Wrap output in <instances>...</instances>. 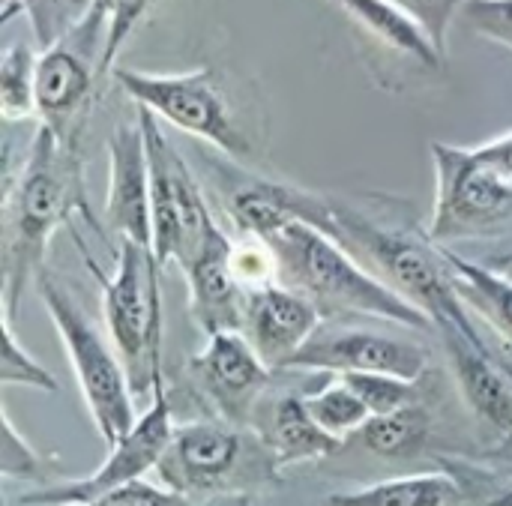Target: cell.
<instances>
[{
  "label": "cell",
  "mask_w": 512,
  "mask_h": 506,
  "mask_svg": "<svg viewBox=\"0 0 512 506\" xmlns=\"http://www.w3.org/2000/svg\"><path fill=\"white\" fill-rule=\"evenodd\" d=\"M84 216L105 240L96 222L87 186L81 147L57 141L45 126H36L18 168H3V222H0V291L3 315L15 318L24 288L45 270L48 246L57 228Z\"/></svg>",
  "instance_id": "6da1fadb"
},
{
  "label": "cell",
  "mask_w": 512,
  "mask_h": 506,
  "mask_svg": "<svg viewBox=\"0 0 512 506\" xmlns=\"http://www.w3.org/2000/svg\"><path fill=\"white\" fill-rule=\"evenodd\" d=\"M315 228L342 243L378 279H384L423 315H429L435 330H480L474 321L477 315L465 306V300L456 291L444 249L417 222H381L378 216L363 213L345 198L321 195Z\"/></svg>",
  "instance_id": "7a4b0ae2"
},
{
  "label": "cell",
  "mask_w": 512,
  "mask_h": 506,
  "mask_svg": "<svg viewBox=\"0 0 512 506\" xmlns=\"http://www.w3.org/2000/svg\"><path fill=\"white\" fill-rule=\"evenodd\" d=\"M279 261V282L306 294L324 318L369 315L408 330H435L429 315L378 279L342 243L300 219L264 237Z\"/></svg>",
  "instance_id": "3957f363"
},
{
  "label": "cell",
  "mask_w": 512,
  "mask_h": 506,
  "mask_svg": "<svg viewBox=\"0 0 512 506\" xmlns=\"http://www.w3.org/2000/svg\"><path fill=\"white\" fill-rule=\"evenodd\" d=\"M162 486L204 501L231 492H261L279 486V465L252 426L219 417L174 426V435L156 465Z\"/></svg>",
  "instance_id": "277c9868"
},
{
  "label": "cell",
  "mask_w": 512,
  "mask_h": 506,
  "mask_svg": "<svg viewBox=\"0 0 512 506\" xmlns=\"http://www.w3.org/2000/svg\"><path fill=\"white\" fill-rule=\"evenodd\" d=\"M81 258L93 279L102 285V318L111 336V345L117 348L132 393L135 396H153V387L165 378L162 372V291H159V273L162 267L153 258L150 246L132 243L120 237V249L114 252L117 267L114 276H105L102 267L90 258L84 240L75 234Z\"/></svg>",
  "instance_id": "5b68a950"
},
{
  "label": "cell",
  "mask_w": 512,
  "mask_h": 506,
  "mask_svg": "<svg viewBox=\"0 0 512 506\" xmlns=\"http://www.w3.org/2000/svg\"><path fill=\"white\" fill-rule=\"evenodd\" d=\"M33 288L51 324L57 327V336L63 342V351L78 378V390L84 396V405L102 444L114 447L138 423L132 405L135 393L117 348L105 342V336L93 327L84 306L72 297V291L63 282H57L48 273V267L36 276Z\"/></svg>",
  "instance_id": "8992f818"
},
{
  "label": "cell",
  "mask_w": 512,
  "mask_h": 506,
  "mask_svg": "<svg viewBox=\"0 0 512 506\" xmlns=\"http://www.w3.org/2000/svg\"><path fill=\"white\" fill-rule=\"evenodd\" d=\"M114 81L156 120L207 141L231 159H252L255 141L234 108V99L222 81V72L201 66L192 72H138L114 66Z\"/></svg>",
  "instance_id": "52a82bcc"
},
{
  "label": "cell",
  "mask_w": 512,
  "mask_h": 506,
  "mask_svg": "<svg viewBox=\"0 0 512 506\" xmlns=\"http://www.w3.org/2000/svg\"><path fill=\"white\" fill-rule=\"evenodd\" d=\"M150 156V216H153V258L159 267H189L207 243L222 231L210 204L177 147L162 132L159 120L138 108Z\"/></svg>",
  "instance_id": "ba28073f"
},
{
  "label": "cell",
  "mask_w": 512,
  "mask_h": 506,
  "mask_svg": "<svg viewBox=\"0 0 512 506\" xmlns=\"http://www.w3.org/2000/svg\"><path fill=\"white\" fill-rule=\"evenodd\" d=\"M435 213L429 237L438 246L512 234V180L489 168L474 147L432 144Z\"/></svg>",
  "instance_id": "9c48e42d"
},
{
  "label": "cell",
  "mask_w": 512,
  "mask_h": 506,
  "mask_svg": "<svg viewBox=\"0 0 512 506\" xmlns=\"http://www.w3.org/2000/svg\"><path fill=\"white\" fill-rule=\"evenodd\" d=\"M108 21L93 6L54 45L39 51L36 63V117L57 141L81 147L93 114L102 75Z\"/></svg>",
  "instance_id": "30bf717a"
},
{
  "label": "cell",
  "mask_w": 512,
  "mask_h": 506,
  "mask_svg": "<svg viewBox=\"0 0 512 506\" xmlns=\"http://www.w3.org/2000/svg\"><path fill=\"white\" fill-rule=\"evenodd\" d=\"M174 435V420H171V399L165 390V378L153 387L150 408L138 423L114 444L108 447V459L102 462L99 471L81 480H66V483H48L24 492L18 498L21 506H90L99 498L111 495L120 486H129L141 480L147 471H156L168 441Z\"/></svg>",
  "instance_id": "8fae6325"
},
{
  "label": "cell",
  "mask_w": 512,
  "mask_h": 506,
  "mask_svg": "<svg viewBox=\"0 0 512 506\" xmlns=\"http://www.w3.org/2000/svg\"><path fill=\"white\" fill-rule=\"evenodd\" d=\"M189 387L213 411V417L249 426L255 405L270 387L273 369L255 354L240 330L207 336L204 348L186 363Z\"/></svg>",
  "instance_id": "7c38bea8"
},
{
  "label": "cell",
  "mask_w": 512,
  "mask_h": 506,
  "mask_svg": "<svg viewBox=\"0 0 512 506\" xmlns=\"http://www.w3.org/2000/svg\"><path fill=\"white\" fill-rule=\"evenodd\" d=\"M288 372H381L420 381L429 375V354L417 342L372 330H318L288 363Z\"/></svg>",
  "instance_id": "4fadbf2b"
},
{
  "label": "cell",
  "mask_w": 512,
  "mask_h": 506,
  "mask_svg": "<svg viewBox=\"0 0 512 506\" xmlns=\"http://www.w3.org/2000/svg\"><path fill=\"white\" fill-rule=\"evenodd\" d=\"M321 309L285 282H270L246 291L243 327L255 354L267 369H288L294 354L321 330Z\"/></svg>",
  "instance_id": "5bb4252c"
},
{
  "label": "cell",
  "mask_w": 512,
  "mask_h": 506,
  "mask_svg": "<svg viewBox=\"0 0 512 506\" xmlns=\"http://www.w3.org/2000/svg\"><path fill=\"white\" fill-rule=\"evenodd\" d=\"M456 387L471 414L501 438L512 435V360H501L486 339L462 327L438 330Z\"/></svg>",
  "instance_id": "9a60e30c"
},
{
  "label": "cell",
  "mask_w": 512,
  "mask_h": 506,
  "mask_svg": "<svg viewBox=\"0 0 512 506\" xmlns=\"http://www.w3.org/2000/svg\"><path fill=\"white\" fill-rule=\"evenodd\" d=\"M105 225L132 243L153 246L150 156L141 120L117 123L108 135V198Z\"/></svg>",
  "instance_id": "2e32d148"
},
{
  "label": "cell",
  "mask_w": 512,
  "mask_h": 506,
  "mask_svg": "<svg viewBox=\"0 0 512 506\" xmlns=\"http://www.w3.org/2000/svg\"><path fill=\"white\" fill-rule=\"evenodd\" d=\"M231 252L234 243L225 237V231H219L207 249L189 267H183L189 288V318L204 336L243 327L246 288L234 273Z\"/></svg>",
  "instance_id": "e0dca14e"
},
{
  "label": "cell",
  "mask_w": 512,
  "mask_h": 506,
  "mask_svg": "<svg viewBox=\"0 0 512 506\" xmlns=\"http://www.w3.org/2000/svg\"><path fill=\"white\" fill-rule=\"evenodd\" d=\"M249 426L261 435L279 471L306 462H324L345 450V441L333 438L315 423L300 393H264Z\"/></svg>",
  "instance_id": "ac0fdd59"
},
{
  "label": "cell",
  "mask_w": 512,
  "mask_h": 506,
  "mask_svg": "<svg viewBox=\"0 0 512 506\" xmlns=\"http://www.w3.org/2000/svg\"><path fill=\"white\" fill-rule=\"evenodd\" d=\"M381 48L417 63L426 72L447 69V51L438 48L432 33L393 0H342L339 3Z\"/></svg>",
  "instance_id": "d6986e66"
},
{
  "label": "cell",
  "mask_w": 512,
  "mask_h": 506,
  "mask_svg": "<svg viewBox=\"0 0 512 506\" xmlns=\"http://www.w3.org/2000/svg\"><path fill=\"white\" fill-rule=\"evenodd\" d=\"M435 438V411L429 399L405 405L393 414L369 417L345 447H360L381 462H417L429 453Z\"/></svg>",
  "instance_id": "ffe728a7"
},
{
  "label": "cell",
  "mask_w": 512,
  "mask_h": 506,
  "mask_svg": "<svg viewBox=\"0 0 512 506\" xmlns=\"http://www.w3.org/2000/svg\"><path fill=\"white\" fill-rule=\"evenodd\" d=\"M324 506H474L468 486L447 468L372 483L354 492H336Z\"/></svg>",
  "instance_id": "44dd1931"
},
{
  "label": "cell",
  "mask_w": 512,
  "mask_h": 506,
  "mask_svg": "<svg viewBox=\"0 0 512 506\" xmlns=\"http://www.w3.org/2000/svg\"><path fill=\"white\" fill-rule=\"evenodd\" d=\"M450 270H453V282L459 297L465 300V306L483 318L498 336L501 342L510 348L512 354V282L507 276L495 273L486 264H477L465 255H459L453 246H441Z\"/></svg>",
  "instance_id": "7402d4cb"
},
{
  "label": "cell",
  "mask_w": 512,
  "mask_h": 506,
  "mask_svg": "<svg viewBox=\"0 0 512 506\" xmlns=\"http://www.w3.org/2000/svg\"><path fill=\"white\" fill-rule=\"evenodd\" d=\"M36 63L39 54L27 42L6 48L0 63V114L6 123L36 117Z\"/></svg>",
  "instance_id": "603a6c76"
},
{
  "label": "cell",
  "mask_w": 512,
  "mask_h": 506,
  "mask_svg": "<svg viewBox=\"0 0 512 506\" xmlns=\"http://www.w3.org/2000/svg\"><path fill=\"white\" fill-rule=\"evenodd\" d=\"M303 402L315 417V423L339 441H348L372 417L366 402L339 375H333V381H327L321 390L303 393Z\"/></svg>",
  "instance_id": "cb8c5ba5"
},
{
  "label": "cell",
  "mask_w": 512,
  "mask_h": 506,
  "mask_svg": "<svg viewBox=\"0 0 512 506\" xmlns=\"http://www.w3.org/2000/svg\"><path fill=\"white\" fill-rule=\"evenodd\" d=\"M339 378L366 402L372 417L393 414L405 405L429 399V375H423L420 381H408L399 375H381V372H348Z\"/></svg>",
  "instance_id": "d4e9b609"
},
{
  "label": "cell",
  "mask_w": 512,
  "mask_h": 506,
  "mask_svg": "<svg viewBox=\"0 0 512 506\" xmlns=\"http://www.w3.org/2000/svg\"><path fill=\"white\" fill-rule=\"evenodd\" d=\"M90 9V0H6L3 6V21L12 15H24L33 39L39 48L54 45L60 36H66Z\"/></svg>",
  "instance_id": "484cf974"
},
{
  "label": "cell",
  "mask_w": 512,
  "mask_h": 506,
  "mask_svg": "<svg viewBox=\"0 0 512 506\" xmlns=\"http://www.w3.org/2000/svg\"><path fill=\"white\" fill-rule=\"evenodd\" d=\"M3 420V444H0V474L6 480H30L39 486L54 483V474L60 471L57 459H45L39 450H33V444L15 429L12 417L6 411H0Z\"/></svg>",
  "instance_id": "4316f807"
},
{
  "label": "cell",
  "mask_w": 512,
  "mask_h": 506,
  "mask_svg": "<svg viewBox=\"0 0 512 506\" xmlns=\"http://www.w3.org/2000/svg\"><path fill=\"white\" fill-rule=\"evenodd\" d=\"M162 0H90L96 12L105 15L108 33H105V51H102V75L108 78L117 66V57L126 45V39L138 30V24L159 6Z\"/></svg>",
  "instance_id": "83f0119b"
},
{
  "label": "cell",
  "mask_w": 512,
  "mask_h": 506,
  "mask_svg": "<svg viewBox=\"0 0 512 506\" xmlns=\"http://www.w3.org/2000/svg\"><path fill=\"white\" fill-rule=\"evenodd\" d=\"M15 318L3 315V357H0V384L3 387H33V390H45V393H57L60 384L57 378L30 357V351L18 342L15 336V327H12Z\"/></svg>",
  "instance_id": "f1b7e54d"
},
{
  "label": "cell",
  "mask_w": 512,
  "mask_h": 506,
  "mask_svg": "<svg viewBox=\"0 0 512 506\" xmlns=\"http://www.w3.org/2000/svg\"><path fill=\"white\" fill-rule=\"evenodd\" d=\"M438 465L453 471L468 486L474 506H512V486L504 483L495 471L462 462V459H447V456H438Z\"/></svg>",
  "instance_id": "f546056e"
},
{
  "label": "cell",
  "mask_w": 512,
  "mask_h": 506,
  "mask_svg": "<svg viewBox=\"0 0 512 506\" xmlns=\"http://www.w3.org/2000/svg\"><path fill=\"white\" fill-rule=\"evenodd\" d=\"M459 15L477 36L512 51V0H468Z\"/></svg>",
  "instance_id": "4dcf8cb0"
},
{
  "label": "cell",
  "mask_w": 512,
  "mask_h": 506,
  "mask_svg": "<svg viewBox=\"0 0 512 506\" xmlns=\"http://www.w3.org/2000/svg\"><path fill=\"white\" fill-rule=\"evenodd\" d=\"M393 3H399L402 9H408L432 33V39L438 42V48L447 51L450 24H453V18L462 12V6L468 0H393Z\"/></svg>",
  "instance_id": "1f68e13d"
},
{
  "label": "cell",
  "mask_w": 512,
  "mask_h": 506,
  "mask_svg": "<svg viewBox=\"0 0 512 506\" xmlns=\"http://www.w3.org/2000/svg\"><path fill=\"white\" fill-rule=\"evenodd\" d=\"M90 506H195V501L174 492V489H168V486L159 489V486H150L144 480H135L129 486L114 489L111 495L99 498L96 504Z\"/></svg>",
  "instance_id": "d6a6232c"
},
{
  "label": "cell",
  "mask_w": 512,
  "mask_h": 506,
  "mask_svg": "<svg viewBox=\"0 0 512 506\" xmlns=\"http://www.w3.org/2000/svg\"><path fill=\"white\" fill-rule=\"evenodd\" d=\"M474 153H477L489 168H495L501 177L512 180V132L495 138V141H486V144H480V147H474Z\"/></svg>",
  "instance_id": "836d02e7"
},
{
  "label": "cell",
  "mask_w": 512,
  "mask_h": 506,
  "mask_svg": "<svg viewBox=\"0 0 512 506\" xmlns=\"http://www.w3.org/2000/svg\"><path fill=\"white\" fill-rule=\"evenodd\" d=\"M195 506H255V495L249 492H231V495H213L204 501H195Z\"/></svg>",
  "instance_id": "e575fe53"
},
{
  "label": "cell",
  "mask_w": 512,
  "mask_h": 506,
  "mask_svg": "<svg viewBox=\"0 0 512 506\" xmlns=\"http://www.w3.org/2000/svg\"><path fill=\"white\" fill-rule=\"evenodd\" d=\"M483 459H486V462H495V465H507V468H512V435L510 438H501L495 447H489V450L483 453Z\"/></svg>",
  "instance_id": "d590c367"
},
{
  "label": "cell",
  "mask_w": 512,
  "mask_h": 506,
  "mask_svg": "<svg viewBox=\"0 0 512 506\" xmlns=\"http://www.w3.org/2000/svg\"><path fill=\"white\" fill-rule=\"evenodd\" d=\"M486 267H492L495 273H501V276H507L512 282V249H507V252H501V255H492V258H486L483 261Z\"/></svg>",
  "instance_id": "8d00e7d4"
},
{
  "label": "cell",
  "mask_w": 512,
  "mask_h": 506,
  "mask_svg": "<svg viewBox=\"0 0 512 506\" xmlns=\"http://www.w3.org/2000/svg\"><path fill=\"white\" fill-rule=\"evenodd\" d=\"M336 3H342V0H336Z\"/></svg>",
  "instance_id": "74e56055"
}]
</instances>
